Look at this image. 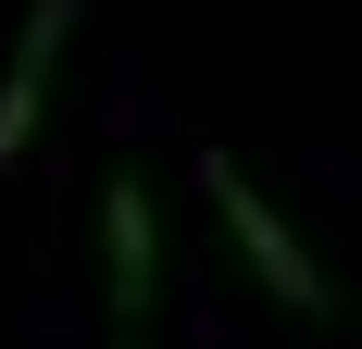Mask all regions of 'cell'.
Returning a JSON list of instances; mask_svg holds the SVG:
<instances>
[{"mask_svg": "<svg viewBox=\"0 0 362 349\" xmlns=\"http://www.w3.org/2000/svg\"><path fill=\"white\" fill-rule=\"evenodd\" d=\"M200 200H213L225 249L250 262V287L275 300V312H300V324H325V312H337V275L300 249V225H288V212L250 187V162H238V150H200Z\"/></svg>", "mask_w": 362, "mask_h": 349, "instance_id": "cell-1", "label": "cell"}, {"mask_svg": "<svg viewBox=\"0 0 362 349\" xmlns=\"http://www.w3.org/2000/svg\"><path fill=\"white\" fill-rule=\"evenodd\" d=\"M150 312H163V200H150L138 162H112L100 174V324H112V349H138Z\"/></svg>", "mask_w": 362, "mask_h": 349, "instance_id": "cell-2", "label": "cell"}, {"mask_svg": "<svg viewBox=\"0 0 362 349\" xmlns=\"http://www.w3.org/2000/svg\"><path fill=\"white\" fill-rule=\"evenodd\" d=\"M63 37H75V0H25V25L0 50V174L25 162L37 112H50V75H63Z\"/></svg>", "mask_w": 362, "mask_h": 349, "instance_id": "cell-3", "label": "cell"}]
</instances>
